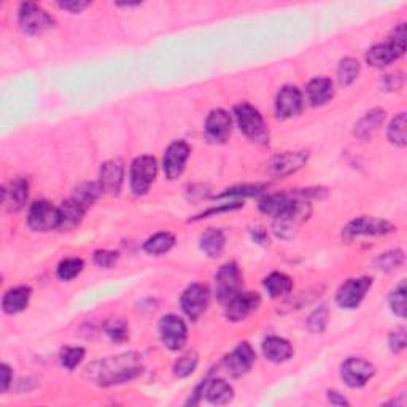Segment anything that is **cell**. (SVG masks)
Instances as JSON below:
<instances>
[{
  "label": "cell",
  "instance_id": "cell-1",
  "mask_svg": "<svg viewBox=\"0 0 407 407\" xmlns=\"http://www.w3.org/2000/svg\"><path fill=\"white\" fill-rule=\"evenodd\" d=\"M142 371L143 363L140 355L129 351V354L108 356L89 364L85 376L99 387H112V385L133 381L142 374Z\"/></svg>",
  "mask_w": 407,
  "mask_h": 407
},
{
  "label": "cell",
  "instance_id": "cell-2",
  "mask_svg": "<svg viewBox=\"0 0 407 407\" xmlns=\"http://www.w3.org/2000/svg\"><path fill=\"white\" fill-rule=\"evenodd\" d=\"M310 213H312V205L296 191L293 202L289 204L288 209L274 218L272 230L275 236L284 240L293 239L298 234L299 227L307 222Z\"/></svg>",
  "mask_w": 407,
  "mask_h": 407
},
{
  "label": "cell",
  "instance_id": "cell-3",
  "mask_svg": "<svg viewBox=\"0 0 407 407\" xmlns=\"http://www.w3.org/2000/svg\"><path fill=\"white\" fill-rule=\"evenodd\" d=\"M406 26L399 24L395 32L383 43L374 45L366 54V61L372 67H385L399 59L406 51Z\"/></svg>",
  "mask_w": 407,
  "mask_h": 407
},
{
  "label": "cell",
  "instance_id": "cell-4",
  "mask_svg": "<svg viewBox=\"0 0 407 407\" xmlns=\"http://www.w3.org/2000/svg\"><path fill=\"white\" fill-rule=\"evenodd\" d=\"M234 115H236L237 124L242 133L258 143H267L269 142V130L264 123V118L261 116L257 108L250 103L242 102L234 108Z\"/></svg>",
  "mask_w": 407,
  "mask_h": 407
},
{
  "label": "cell",
  "instance_id": "cell-5",
  "mask_svg": "<svg viewBox=\"0 0 407 407\" xmlns=\"http://www.w3.org/2000/svg\"><path fill=\"white\" fill-rule=\"evenodd\" d=\"M18 23L21 31L27 36H40V34L51 29L54 26V19L41 6L26 2L19 6Z\"/></svg>",
  "mask_w": 407,
  "mask_h": 407
},
{
  "label": "cell",
  "instance_id": "cell-6",
  "mask_svg": "<svg viewBox=\"0 0 407 407\" xmlns=\"http://www.w3.org/2000/svg\"><path fill=\"white\" fill-rule=\"evenodd\" d=\"M158 174V163L153 156H139L130 165V190L135 196L147 195Z\"/></svg>",
  "mask_w": 407,
  "mask_h": 407
},
{
  "label": "cell",
  "instance_id": "cell-7",
  "mask_svg": "<svg viewBox=\"0 0 407 407\" xmlns=\"http://www.w3.org/2000/svg\"><path fill=\"white\" fill-rule=\"evenodd\" d=\"M240 287H242V274L236 263L231 261L220 267L215 277V293L220 302L226 304L227 301H231L240 293Z\"/></svg>",
  "mask_w": 407,
  "mask_h": 407
},
{
  "label": "cell",
  "instance_id": "cell-8",
  "mask_svg": "<svg viewBox=\"0 0 407 407\" xmlns=\"http://www.w3.org/2000/svg\"><path fill=\"white\" fill-rule=\"evenodd\" d=\"M395 230L396 227L390 222H387V220L374 217H360L344 227L342 236L344 239L351 240L361 236H385V234H390Z\"/></svg>",
  "mask_w": 407,
  "mask_h": 407
},
{
  "label": "cell",
  "instance_id": "cell-9",
  "mask_svg": "<svg viewBox=\"0 0 407 407\" xmlns=\"http://www.w3.org/2000/svg\"><path fill=\"white\" fill-rule=\"evenodd\" d=\"M27 223L31 230L46 232L61 226V210L48 201H37L31 205Z\"/></svg>",
  "mask_w": 407,
  "mask_h": 407
},
{
  "label": "cell",
  "instance_id": "cell-10",
  "mask_svg": "<svg viewBox=\"0 0 407 407\" xmlns=\"http://www.w3.org/2000/svg\"><path fill=\"white\" fill-rule=\"evenodd\" d=\"M372 287L371 277H356L349 279L336 294L337 306L342 309H355L361 304V301L366 298L368 292Z\"/></svg>",
  "mask_w": 407,
  "mask_h": 407
},
{
  "label": "cell",
  "instance_id": "cell-11",
  "mask_svg": "<svg viewBox=\"0 0 407 407\" xmlns=\"http://www.w3.org/2000/svg\"><path fill=\"white\" fill-rule=\"evenodd\" d=\"M161 341L172 351L182 350L188 339V328L177 315H165L160 321Z\"/></svg>",
  "mask_w": 407,
  "mask_h": 407
},
{
  "label": "cell",
  "instance_id": "cell-12",
  "mask_svg": "<svg viewBox=\"0 0 407 407\" xmlns=\"http://www.w3.org/2000/svg\"><path fill=\"white\" fill-rule=\"evenodd\" d=\"M341 374L344 382L350 388H361L366 385L376 374L374 364L363 360V358H349L344 361Z\"/></svg>",
  "mask_w": 407,
  "mask_h": 407
},
{
  "label": "cell",
  "instance_id": "cell-13",
  "mask_svg": "<svg viewBox=\"0 0 407 407\" xmlns=\"http://www.w3.org/2000/svg\"><path fill=\"white\" fill-rule=\"evenodd\" d=\"M190 155H191L190 145L183 140H177L169 145V148L165 150L163 161L164 174L169 180H177V178L183 174L186 161L190 160Z\"/></svg>",
  "mask_w": 407,
  "mask_h": 407
},
{
  "label": "cell",
  "instance_id": "cell-14",
  "mask_svg": "<svg viewBox=\"0 0 407 407\" xmlns=\"http://www.w3.org/2000/svg\"><path fill=\"white\" fill-rule=\"evenodd\" d=\"M210 304V292L202 284H192L182 294V309L191 320L201 319Z\"/></svg>",
  "mask_w": 407,
  "mask_h": 407
},
{
  "label": "cell",
  "instance_id": "cell-15",
  "mask_svg": "<svg viewBox=\"0 0 407 407\" xmlns=\"http://www.w3.org/2000/svg\"><path fill=\"white\" fill-rule=\"evenodd\" d=\"M257 354L248 342H242L225 358V368L231 377H242L252 369Z\"/></svg>",
  "mask_w": 407,
  "mask_h": 407
},
{
  "label": "cell",
  "instance_id": "cell-16",
  "mask_svg": "<svg viewBox=\"0 0 407 407\" xmlns=\"http://www.w3.org/2000/svg\"><path fill=\"white\" fill-rule=\"evenodd\" d=\"M309 153L307 151H285L277 155L269 163V172L272 177H288L301 170L307 164Z\"/></svg>",
  "mask_w": 407,
  "mask_h": 407
},
{
  "label": "cell",
  "instance_id": "cell-17",
  "mask_svg": "<svg viewBox=\"0 0 407 407\" xmlns=\"http://www.w3.org/2000/svg\"><path fill=\"white\" fill-rule=\"evenodd\" d=\"M259 304L261 298L258 293H237L231 301L226 302V319L230 321H242L252 312H254Z\"/></svg>",
  "mask_w": 407,
  "mask_h": 407
},
{
  "label": "cell",
  "instance_id": "cell-18",
  "mask_svg": "<svg viewBox=\"0 0 407 407\" xmlns=\"http://www.w3.org/2000/svg\"><path fill=\"white\" fill-rule=\"evenodd\" d=\"M302 110V94L296 86L282 88L275 99V112L282 120L293 118Z\"/></svg>",
  "mask_w": 407,
  "mask_h": 407
},
{
  "label": "cell",
  "instance_id": "cell-19",
  "mask_svg": "<svg viewBox=\"0 0 407 407\" xmlns=\"http://www.w3.org/2000/svg\"><path fill=\"white\" fill-rule=\"evenodd\" d=\"M205 134L213 142H226L231 135V116L223 108L212 110L205 120Z\"/></svg>",
  "mask_w": 407,
  "mask_h": 407
},
{
  "label": "cell",
  "instance_id": "cell-20",
  "mask_svg": "<svg viewBox=\"0 0 407 407\" xmlns=\"http://www.w3.org/2000/svg\"><path fill=\"white\" fill-rule=\"evenodd\" d=\"M195 395H207V399L209 403L217 404V406H223L232 401L234 398V390L230 383L223 378H215V381H204L199 387L196 388Z\"/></svg>",
  "mask_w": 407,
  "mask_h": 407
},
{
  "label": "cell",
  "instance_id": "cell-21",
  "mask_svg": "<svg viewBox=\"0 0 407 407\" xmlns=\"http://www.w3.org/2000/svg\"><path fill=\"white\" fill-rule=\"evenodd\" d=\"M123 178L124 164L121 160H110L102 164L99 177L102 191L108 192V195H118L123 186Z\"/></svg>",
  "mask_w": 407,
  "mask_h": 407
},
{
  "label": "cell",
  "instance_id": "cell-22",
  "mask_svg": "<svg viewBox=\"0 0 407 407\" xmlns=\"http://www.w3.org/2000/svg\"><path fill=\"white\" fill-rule=\"evenodd\" d=\"M27 196H29V183L26 178H15L9 188L2 190V201L6 207V210L18 212L24 207L27 202Z\"/></svg>",
  "mask_w": 407,
  "mask_h": 407
},
{
  "label": "cell",
  "instance_id": "cell-23",
  "mask_svg": "<svg viewBox=\"0 0 407 407\" xmlns=\"http://www.w3.org/2000/svg\"><path fill=\"white\" fill-rule=\"evenodd\" d=\"M263 354L266 356V360L272 363H285L289 358L293 356L294 350L293 346L289 344L284 337L271 336L264 339L263 342Z\"/></svg>",
  "mask_w": 407,
  "mask_h": 407
},
{
  "label": "cell",
  "instance_id": "cell-24",
  "mask_svg": "<svg viewBox=\"0 0 407 407\" xmlns=\"http://www.w3.org/2000/svg\"><path fill=\"white\" fill-rule=\"evenodd\" d=\"M385 120V112L382 108H374L368 112L363 118L356 123L355 126V135L361 140H371L372 137L376 135V133L383 124Z\"/></svg>",
  "mask_w": 407,
  "mask_h": 407
},
{
  "label": "cell",
  "instance_id": "cell-25",
  "mask_svg": "<svg viewBox=\"0 0 407 407\" xmlns=\"http://www.w3.org/2000/svg\"><path fill=\"white\" fill-rule=\"evenodd\" d=\"M32 289L29 287H16L5 293L2 301V309L5 314H19L29 306Z\"/></svg>",
  "mask_w": 407,
  "mask_h": 407
},
{
  "label": "cell",
  "instance_id": "cell-26",
  "mask_svg": "<svg viewBox=\"0 0 407 407\" xmlns=\"http://www.w3.org/2000/svg\"><path fill=\"white\" fill-rule=\"evenodd\" d=\"M307 96L312 105H325V103L333 99L334 96V86L333 81L326 77H316L309 81L307 85Z\"/></svg>",
  "mask_w": 407,
  "mask_h": 407
},
{
  "label": "cell",
  "instance_id": "cell-27",
  "mask_svg": "<svg viewBox=\"0 0 407 407\" xmlns=\"http://www.w3.org/2000/svg\"><path fill=\"white\" fill-rule=\"evenodd\" d=\"M61 210V230L62 231H71L73 227H77L83 217H85L86 207L81 205L78 201H75L73 197L67 199L66 202H62L59 207Z\"/></svg>",
  "mask_w": 407,
  "mask_h": 407
},
{
  "label": "cell",
  "instance_id": "cell-28",
  "mask_svg": "<svg viewBox=\"0 0 407 407\" xmlns=\"http://www.w3.org/2000/svg\"><path fill=\"white\" fill-rule=\"evenodd\" d=\"M225 245V232L222 230H217V227H210V230H207L201 236V248L209 258L222 257Z\"/></svg>",
  "mask_w": 407,
  "mask_h": 407
},
{
  "label": "cell",
  "instance_id": "cell-29",
  "mask_svg": "<svg viewBox=\"0 0 407 407\" xmlns=\"http://www.w3.org/2000/svg\"><path fill=\"white\" fill-rule=\"evenodd\" d=\"M294 195H280V192H275V195H267L259 201V210L266 213L269 217H277L282 212H285L289 204L293 202Z\"/></svg>",
  "mask_w": 407,
  "mask_h": 407
},
{
  "label": "cell",
  "instance_id": "cell-30",
  "mask_svg": "<svg viewBox=\"0 0 407 407\" xmlns=\"http://www.w3.org/2000/svg\"><path fill=\"white\" fill-rule=\"evenodd\" d=\"M264 288L271 298H280L293 289V280L284 272H272L264 279Z\"/></svg>",
  "mask_w": 407,
  "mask_h": 407
},
{
  "label": "cell",
  "instance_id": "cell-31",
  "mask_svg": "<svg viewBox=\"0 0 407 407\" xmlns=\"http://www.w3.org/2000/svg\"><path fill=\"white\" fill-rule=\"evenodd\" d=\"M175 245V236L170 232H158L155 236H151L147 242L143 245V250L148 254H155V257H160V254L168 253L172 250V247Z\"/></svg>",
  "mask_w": 407,
  "mask_h": 407
},
{
  "label": "cell",
  "instance_id": "cell-32",
  "mask_svg": "<svg viewBox=\"0 0 407 407\" xmlns=\"http://www.w3.org/2000/svg\"><path fill=\"white\" fill-rule=\"evenodd\" d=\"M101 195H102V186L99 182H85L75 188L72 197L88 209L89 205H93L96 201H98V197Z\"/></svg>",
  "mask_w": 407,
  "mask_h": 407
},
{
  "label": "cell",
  "instance_id": "cell-33",
  "mask_svg": "<svg viewBox=\"0 0 407 407\" xmlns=\"http://www.w3.org/2000/svg\"><path fill=\"white\" fill-rule=\"evenodd\" d=\"M404 264V252L403 250H391L387 253L378 254L374 259V266L378 271L393 272Z\"/></svg>",
  "mask_w": 407,
  "mask_h": 407
},
{
  "label": "cell",
  "instance_id": "cell-34",
  "mask_svg": "<svg viewBox=\"0 0 407 407\" xmlns=\"http://www.w3.org/2000/svg\"><path fill=\"white\" fill-rule=\"evenodd\" d=\"M360 62L354 58H346L341 61L339 67H337V78L342 86H349L354 83L358 75H360Z\"/></svg>",
  "mask_w": 407,
  "mask_h": 407
},
{
  "label": "cell",
  "instance_id": "cell-35",
  "mask_svg": "<svg viewBox=\"0 0 407 407\" xmlns=\"http://www.w3.org/2000/svg\"><path fill=\"white\" fill-rule=\"evenodd\" d=\"M406 113H399L391 120L388 126V140L395 143L396 147H406Z\"/></svg>",
  "mask_w": 407,
  "mask_h": 407
},
{
  "label": "cell",
  "instance_id": "cell-36",
  "mask_svg": "<svg viewBox=\"0 0 407 407\" xmlns=\"http://www.w3.org/2000/svg\"><path fill=\"white\" fill-rule=\"evenodd\" d=\"M105 334L115 344H123L129 339V325L121 319H113L105 325Z\"/></svg>",
  "mask_w": 407,
  "mask_h": 407
},
{
  "label": "cell",
  "instance_id": "cell-37",
  "mask_svg": "<svg viewBox=\"0 0 407 407\" xmlns=\"http://www.w3.org/2000/svg\"><path fill=\"white\" fill-rule=\"evenodd\" d=\"M83 271V261L80 258H67L61 261L58 266V277L61 280H72L78 277L80 272Z\"/></svg>",
  "mask_w": 407,
  "mask_h": 407
},
{
  "label": "cell",
  "instance_id": "cell-38",
  "mask_svg": "<svg viewBox=\"0 0 407 407\" xmlns=\"http://www.w3.org/2000/svg\"><path fill=\"white\" fill-rule=\"evenodd\" d=\"M197 361H199V358H197L196 351H190V354L180 356L175 361V364H174L175 376L182 377V378L188 377L190 374H192V372H195V369L197 366Z\"/></svg>",
  "mask_w": 407,
  "mask_h": 407
},
{
  "label": "cell",
  "instance_id": "cell-39",
  "mask_svg": "<svg viewBox=\"0 0 407 407\" xmlns=\"http://www.w3.org/2000/svg\"><path fill=\"white\" fill-rule=\"evenodd\" d=\"M85 358V349L81 347H66L61 351L62 366L68 371H73Z\"/></svg>",
  "mask_w": 407,
  "mask_h": 407
},
{
  "label": "cell",
  "instance_id": "cell-40",
  "mask_svg": "<svg viewBox=\"0 0 407 407\" xmlns=\"http://www.w3.org/2000/svg\"><path fill=\"white\" fill-rule=\"evenodd\" d=\"M390 307L399 319H406V282H401L398 288L390 294Z\"/></svg>",
  "mask_w": 407,
  "mask_h": 407
},
{
  "label": "cell",
  "instance_id": "cell-41",
  "mask_svg": "<svg viewBox=\"0 0 407 407\" xmlns=\"http://www.w3.org/2000/svg\"><path fill=\"white\" fill-rule=\"evenodd\" d=\"M328 319H329L328 309L325 306L319 307L312 315L309 316L307 326H309L310 331H312V333H323V331L326 329Z\"/></svg>",
  "mask_w": 407,
  "mask_h": 407
},
{
  "label": "cell",
  "instance_id": "cell-42",
  "mask_svg": "<svg viewBox=\"0 0 407 407\" xmlns=\"http://www.w3.org/2000/svg\"><path fill=\"white\" fill-rule=\"evenodd\" d=\"M264 190L263 185H245V186H237V188L227 190L223 195H220L218 199L222 197H234V196H254Z\"/></svg>",
  "mask_w": 407,
  "mask_h": 407
},
{
  "label": "cell",
  "instance_id": "cell-43",
  "mask_svg": "<svg viewBox=\"0 0 407 407\" xmlns=\"http://www.w3.org/2000/svg\"><path fill=\"white\" fill-rule=\"evenodd\" d=\"M388 344H390V349H391L393 354H401V351L406 349V344H407L406 331L403 328L393 331V333L390 334Z\"/></svg>",
  "mask_w": 407,
  "mask_h": 407
},
{
  "label": "cell",
  "instance_id": "cell-44",
  "mask_svg": "<svg viewBox=\"0 0 407 407\" xmlns=\"http://www.w3.org/2000/svg\"><path fill=\"white\" fill-rule=\"evenodd\" d=\"M116 259H118V253L116 252H108V250H99L94 253V263L101 266V267H105L110 269L115 263Z\"/></svg>",
  "mask_w": 407,
  "mask_h": 407
},
{
  "label": "cell",
  "instance_id": "cell-45",
  "mask_svg": "<svg viewBox=\"0 0 407 407\" xmlns=\"http://www.w3.org/2000/svg\"><path fill=\"white\" fill-rule=\"evenodd\" d=\"M91 5L89 2H81V0H72V2H61L59 6L62 10H67V11H71V13H81L85 9H88V6Z\"/></svg>",
  "mask_w": 407,
  "mask_h": 407
},
{
  "label": "cell",
  "instance_id": "cell-46",
  "mask_svg": "<svg viewBox=\"0 0 407 407\" xmlns=\"http://www.w3.org/2000/svg\"><path fill=\"white\" fill-rule=\"evenodd\" d=\"M383 86L388 89V91H393V89H399L403 86V77L401 73H396V75H387L383 81Z\"/></svg>",
  "mask_w": 407,
  "mask_h": 407
},
{
  "label": "cell",
  "instance_id": "cell-47",
  "mask_svg": "<svg viewBox=\"0 0 407 407\" xmlns=\"http://www.w3.org/2000/svg\"><path fill=\"white\" fill-rule=\"evenodd\" d=\"M0 372H2V385H0V391L5 393L6 390H9L10 382H11V369L10 366H6V364H2Z\"/></svg>",
  "mask_w": 407,
  "mask_h": 407
},
{
  "label": "cell",
  "instance_id": "cell-48",
  "mask_svg": "<svg viewBox=\"0 0 407 407\" xmlns=\"http://www.w3.org/2000/svg\"><path fill=\"white\" fill-rule=\"evenodd\" d=\"M252 237L257 244H267L269 242V237H267V232L263 230V227H253L252 230Z\"/></svg>",
  "mask_w": 407,
  "mask_h": 407
},
{
  "label": "cell",
  "instance_id": "cell-49",
  "mask_svg": "<svg viewBox=\"0 0 407 407\" xmlns=\"http://www.w3.org/2000/svg\"><path fill=\"white\" fill-rule=\"evenodd\" d=\"M328 401L334 406H349L350 404L347 399L344 398V395H341V393H337V391H333V390L328 391Z\"/></svg>",
  "mask_w": 407,
  "mask_h": 407
}]
</instances>
